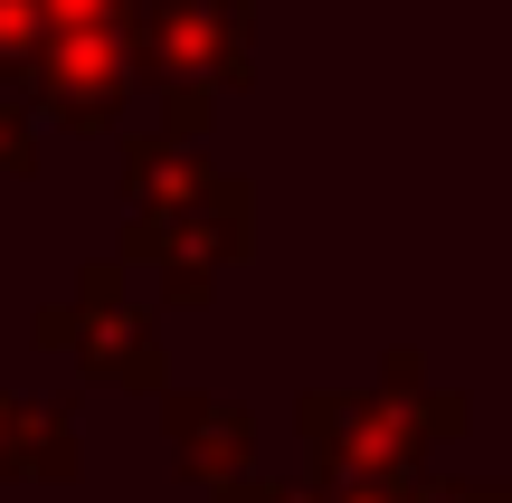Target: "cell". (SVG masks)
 Masks as SVG:
<instances>
[{
	"instance_id": "6da1fadb",
	"label": "cell",
	"mask_w": 512,
	"mask_h": 503,
	"mask_svg": "<svg viewBox=\"0 0 512 503\" xmlns=\"http://www.w3.org/2000/svg\"><path fill=\"white\" fill-rule=\"evenodd\" d=\"M256 257V181L209 171L181 133H124V257L152 266L162 304H209L228 266Z\"/></svg>"
},
{
	"instance_id": "7a4b0ae2",
	"label": "cell",
	"mask_w": 512,
	"mask_h": 503,
	"mask_svg": "<svg viewBox=\"0 0 512 503\" xmlns=\"http://www.w3.org/2000/svg\"><path fill=\"white\" fill-rule=\"evenodd\" d=\"M294 428H304L323 485H408L437 437L475 428V409L456 390H437L408 342H389L380 390H304L294 399Z\"/></svg>"
},
{
	"instance_id": "3957f363",
	"label": "cell",
	"mask_w": 512,
	"mask_h": 503,
	"mask_svg": "<svg viewBox=\"0 0 512 503\" xmlns=\"http://www.w3.org/2000/svg\"><path fill=\"white\" fill-rule=\"evenodd\" d=\"M133 86L162 95V133L200 143L219 95L256 67V0H133Z\"/></svg>"
},
{
	"instance_id": "277c9868",
	"label": "cell",
	"mask_w": 512,
	"mask_h": 503,
	"mask_svg": "<svg viewBox=\"0 0 512 503\" xmlns=\"http://www.w3.org/2000/svg\"><path fill=\"white\" fill-rule=\"evenodd\" d=\"M29 333H38V352H67L76 371L105 380V390H171L162 333H152V314L133 304V285H124L114 257H95L86 276L67 285V304H48Z\"/></svg>"
},
{
	"instance_id": "5b68a950",
	"label": "cell",
	"mask_w": 512,
	"mask_h": 503,
	"mask_svg": "<svg viewBox=\"0 0 512 503\" xmlns=\"http://www.w3.org/2000/svg\"><path fill=\"white\" fill-rule=\"evenodd\" d=\"M29 105H38V124H57V133H124V105H133V38H124V19L38 29Z\"/></svg>"
},
{
	"instance_id": "8992f818",
	"label": "cell",
	"mask_w": 512,
	"mask_h": 503,
	"mask_svg": "<svg viewBox=\"0 0 512 503\" xmlns=\"http://www.w3.org/2000/svg\"><path fill=\"white\" fill-rule=\"evenodd\" d=\"M162 437H171L181 485H228L256 456V418L238 399H200V390H162Z\"/></svg>"
},
{
	"instance_id": "52a82bcc",
	"label": "cell",
	"mask_w": 512,
	"mask_h": 503,
	"mask_svg": "<svg viewBox=\"0 0 512 503\" xmlns=\"http://www.w3.org/2000/svg\"><path fill=\"white\" fill-rule=\"evenodd\" d=\"M10 475H29V485H76V409L57 399V409H29L19 399L10 418Z\"/></svg>"
},
{
	"instance_id": "ba28073f",
	"label": "cell",
	"mask_w": 512,
	"mask_h": 503,
	"mask_svg": "<svg viewBox=\"0 0 512 503\" xmlns=\"http://www.w3.org/2000/svg\"><path fill=\"white\" fill-rule=\"evenodd\" d=\"M38 171V105H29V76L0 67V181H29Z\"/></svg>"
},
{
	"instance_id": "9c48e42d",
	"label": "cell",
	"mask_w": 512,
	"mask_h": 503,
	"mask_svg": "<svg viewBox=\"0 0 512 503\" xmlns=\"http://www.w3.org/2000/svg\"><path fill=\"white\" fill-rule=\"evenodd\" d=\"M219 503H323V475L313 485H275V475H228V485H209Z\"/></svg>"
},
{
	"instance_id": "30bf717a",
	"label": "cell",
	"mask_w": 512,
	"mask_h": 503,
	"mask_svg": "<svg viewBox=\"0 0 512 503\" xmlns=\"http://www.w3.org/2000/svg\"><path fill=\"white\" fill-rule=\"evenodd\" d=\"M29 48H38V10L29 0H0V67L29 76Z\"/></svg>"
},
{
	"instance_id": "8fae6325",
	"label": "cell",
	"mask_w": 512,
	"mask_h": 503,
	"mask_svg": "<svg viewBox=\"0 0 512 503\" xmlns=\"http://www.w3.org/2000/svg\"><path fill=\"white\" fill-rule=\"evenodd\" d=\"M38 29H76V19H124L133 29V0H29Z\"/></svg>"
},
{
	"instance_id": "7c38bea8",
	"label": "cell",
	"mask_w": 512,
	"mask_h": 503,
	"mask_svg": "<svg viewBox=\"0 0 512 503\" xmlns=\"http://www.w3.org/2000/svg\"><path fill=\"white\" fill-rule=\"evenodd\" d=\"M408 503H503V485H475V475H408Z\"/></svg>"
},
{
	"instance_id": "4fadbf2b",
	"label": "cell",
	"mask_w": 512,
	"mask_h": 503,
	"mask_svg": "<svg viewBox=\"0 0 512 503\" xmlns=\"http://www.w3.org/2000/svg\"><path fill=\"white\" fill-rule=\"evenodd\" d=\"M10 418H19V399L0 390V485H10Z\"/></svg>"
}]
</instances>
